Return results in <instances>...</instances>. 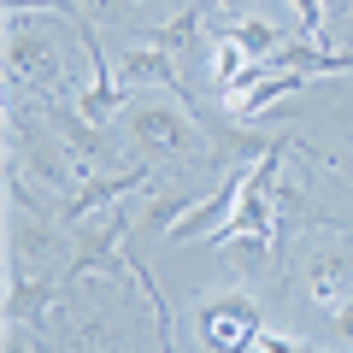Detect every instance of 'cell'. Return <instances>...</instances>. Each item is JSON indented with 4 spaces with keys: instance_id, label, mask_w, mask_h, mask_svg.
<instances>
[{
    "instance_id": "cell-1",
    "label": "cell",
    "mask_w": 353,
    "mask_h": 353,
    "mask_svg": "<svg viewBox=\"0 0 353 353\" xmlns=\"http://www.w3.org/2000/svg\"><path fill=\"white\" fill-rule=\"evenodd\" d=\"M130 136L141 141V153H176V159H201L206 153V136L176 106H136L130 112Z\"/></svg>"
},
{
    "instance_id": "cell-2",
    "label": "cell",
    "mask_w": 353,
    "mask_h": 353,
    "mask_svg": "<svg viewBox=\"0 0 353 353\" xmlns=\"http://www.w3.org/2000/svg\"><path fill=\"white\" fill-rule=\"evenodd\" d=\"M248 176H253V165H230L224 171V183H218L212 194H201V201L189 206V212L176 218L165 236H171V248H183V241H212V230L224 224L230 212H236V201H241V189H248Z\"/></svg>"
},
{
    "instance_id": "cell-3",
    "label": "cell",
    "mask_w": 353,
    "mask_h": 353,
    "mask_svg": "<svg viewBox=\"0 0 353 353\" xmlns=\"http://www.w3.org/2000/svg\"><path fill=\"white\" fill-rule=\"evenodd\" d=\"M259 306L241 301V294H224V301L201 306V341L212 353H248L253 341H259Z\"/></svg>"
},
{
    "instance_id": "cell-4",
    "label": "cell",
    "mask_w": 353,
    "mask_h": 353,
    "mask_svg": "<svg viewBox=\"0 0 353 353\" xmlns=\"http://www.w3.org/2000/svg\"><path fill=\"white\" fill-rule=\"evenodd\" d=\"M124 236H130V212H112L101 230H88L83 253H77V265H71V283H83V277H130Z\"/></svg>"
},
{
    "instance_id": "cell-5",
    "label": "cell",
    "mask_w": 353,
    "mask_h": 353,
    "mask_svg": "<svg viewBox=\"0 0 353 353\" xmlns=\"http://www.w3.org/2000/svg\"><path fill=\"white\" fill-rule=\"evenodd\" d=\"M6 71H12V83H36L41 94H48L53 83H59V48H53L48 36H30L24 18H12V41H6Z\"/></svg>"
},
{
    "instance_id": "cell-6",
    "label": "cell",
    "mask_w": 353,
    "mask_h": 353,
    "mask_svg": "<svg viewBox=\"0 0 353 353\" xmlns=\"http://www.w3.org/2000/svg\"><path fill=\"white\" fill-rule=\"evenodd\" d=\"M118 83L124 88H183V71H176V53L159 48V41H141V48H124V59H118Z\"/></svg>"
},
{
    "instance_id": "cell-7",
    "label": "cell",
    "mask_w": 353,
    "mask_h": 353,
    "mask_svg": "<svg viewBox=\"0 0 353 353\" xmlns=\"http://www.w3.org/2000/svg\"><path fill=\"white\" fill-rule=\"evenodd\" d=\"M141 183H148V171H112V176H101V183H77L71 194H65V206H59V218L65 224H83L88 212H101L106 201H118V194H136Z\"/></svg>"
},
{
    "instance_id": "cell-8",
    "label": "cell",
    "mask_w": 353,
    "mask_h": 353,
    "mask_svg": "<svg viewBox=\"0 0 353 353\" xmlns=\"http://www.w3.org/2000/svg\"><path fill=\"white\" fill-rule=\"evenodd\" d=\"M353 253L347 248H312V265H306V283H312V301H347L353 294Z\"/></svg>"
},
{
    "instance_id": "cell-9",
    "label": "cell",
    "mask_w": 353,
    "mask_h": 353,
    "mask_svg": "<svg viewBox=\"0 0 353 353\" xmlns=\"http://www.w3.org/2000/svg\"><path fill=\"white\" fill-rule=\"evenodd\" d=\"M312 83H318L312 71H271V65H265L259 83H248V88L236 94V112H241V118H259L271 101H289V94H301V88H312Z\"/></svg>"
},
{
    "instance_id": "cell-10",
    "label": "cell",
    "mask_w": 353,
    "mask_h": 353,
    "mask_svg": "<svg viewBox=\"0 0 353 353\" xmlns=\"http://www.w3.org/2000/svg\"><path fill=\"white\" fill-rule=\"evenodd\" d=\"M248 65H253V53L241 48L236 36H224V30H218V36H212V59H206V77H212V88H224V94H230V88L241 83V71H248Z\"/></svg>"
},
{
    "instance_id": "cell-11",
    "label": "cell",
    "mask_w": 353,
    "mask_h": 353,
    "mask_svg": "<svg viewBox=\"0 0 353 353\" xmlns=\"http://www.w3.org/2000/svg\"><path fill=\"white\" fill-rule=\"evenodd\" d=\"M224 36H236L241 48L253 53V59H265V53H277L283 48V30L277 24H265V18H230V24H218Z\"/></svg>"
},
{
    "instance_id": "cell-12",
    "label": "cell",
    "mask_w": 353,
    "mask_h": 353,
    "mask_svg": "<svg viewBox=\"0 0 353 353\" xmlns=\"http://www.w3.org/2000/svg\"><path fill=\"white\" fill-rule=\"evenodd\" d=\"M201 18H206V6H189L183 18H171V24H159V30H153L148 41H159V48H171L176 59H183V53L194 48V36H201Z\"/></svg>"
},
{
    "instance_id": "cell-13",
    "label": "cell",
    "mask_w": 353,
    "mask_h": 353,
    "mask_svg": "<svg viewBox=\"0 0 353 353\" xmlns=\"http://www.w3.org/2000/svg\"><path fill=\"white\" fill-rule=\"evenodd\" d=\"M30 6H36V12H65L71 24H83V12H77V0H6V12H12V18H24Z\"/></svg>"
},
{
    "instance_id": "cell-14",
    "label": "cell",
    "mask_w": 353,
    "mask_h": 353,
    "mask_svg": "<svg viewBox=\"0 0 353 353\" xmlns=\"http://www.w3.org/2000/svg\"><path fill=\"white\" fill-rule=\"evenodd\" d=\"M259 353H301L306 341H294V336H271V330H259V341H253Z\"/></svg>"
},
{
    "instance_id": "cell-15",
    "label": "cell",
    "mask_w": 353,
    "mask_h": 353,
    "mask_svg": "<svg viewBox=\"0 0 353 353\" xmlns=\"http://www.w3.org/2000/svg\"><path fill=\"white\" fill-rule=\"evenodd\" d=\"M330 330H336V341H347V347H353V294H347V301L336 306V318H330Z\"/></svg>"
},
{
    "instance_id": "cell-16",
    "label": "cell",
    "mask_w": 353,
    "mask_h": 353,
    "mask_svg": "<svg viewBox=\"0 0 353 353\" xmlns=\"http://www.w3.org/2000/svg\"><path fill=\"white\" fill-rule=\"evenodd\" d=\"M324 12H341V18H353V0H324Z\"/></svg>"
},
{
    "instance_id": "cell-17",
    "label": "cell",
    "mask_w": 353,
    "mask_h": 353,
    "mask_svg": "<svg viewBox=\"0 0 353 353\" xmlns=\"http://www.w3.org/2000/svg\"><path fill=\"white\" fill-rule=\"evenodd\" d=\"M301 353H318V347H301Z\"/></svg>"
}]
</instances>
